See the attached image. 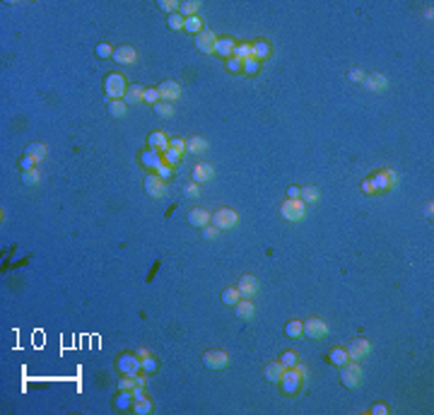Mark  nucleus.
<instances>
[{
	"label": "nucleus",
	"mask_w": 434,
	"mask_h": 415,
	"mask_svg": "<svg viewBox=\"0 0 434 415\" xmlns=\"http://www.w3.org/2000/svg\"><path fill=\"white\" fill-rule=\"evenodd\" d=\"M128 82H125V78L121 75V73H108L107 80H104V92H107L108 102L111 99H123L125 92H128Z\"/></svg>",
	"instance_id": "obj_1"
},
{
	"label": "nucleus",
	"mask_w": 434,
	"mask_h": 415,
	"mask_svg": "<svg viewBox=\"0 0 434 415\" xmlns=\"http://www.w3.org/2000/svg\"><path fill=\"white\" fill-rule=\"evenodd\" d=\"M116 369H118V374L138 377L140 372H142V360H140L135 352H123V355L116 360Z\"/></svg>",
	"instance_id": "obj_2"
},
{
	"label": "nucleus",
	"mask_w": 434,
	"mask_h": 415,
	"mask_svg": "<svg viewBox=\"0 0 434 415\" xmlns=\"http://www.w3.org/2000/svg\"><path fill=\"white\" fill-rule=\"evenodd\" d=\"M280 389H282V394H287V396H295V394H299V389H302V384H304V379L297 374L295 367H287L285 372H282V377H280Z\"/></svg>",
	"instance_id": "obj_3"
},
{
	"label": "nucleus",
	"mask_w": 434,
	"mask_h": 415,
	"mask_svg": "<svg viewBox=\"0 0 434 415\" xmlns=\"http://www.w3.org/2000/svg\"><path fill=\"white\" fill-rule=\"evenodd\" d=\"M340 382L347 386V389H357L359 384H362V367H359V362H355V360H350V362H345L340 367Z\"/></svg>",
	"instance_id": "obj_4"
},
{
	"label": "nucleus",
	"mask_w": 434,
	"mask_h": 415,
	"mask_svg": "<svg viewBox=\"0 0 434 415\" xmlns=\"http://www.w3.org/2000/svg\"><path fill=\"white\" fill-rule=\"evenodd\" d=\"M210 222L215 224L217 229H234L239 224V215H236V210H232V208H219L215 215L210 217Z\"/></svg>",
	"instance_id": "obj_5"
},
{
	"label": "nucleus",
	"mask_w": 434,
	"mask_h": 415,
	"mask_svg": "<svg viewBox=\"0 0 434 415\" xmlns=\"http://www.w3.org/2000/svg\"><path fill=\"white\" fill-rule=\"evenodd\" d=\"M304 212H307V206L302 203V201H285L282 206H280V215L287 220V222H299L302 217H304Z\"/></svg>",
	"instance_id": "obj_6"
},
{
	"label": "nucleus",
	"mask_w": 434,
	"mask_h": 415,
	"mask_svg": "<svg viewBox=\"0 0 434 415\" xmlns=\"http://www.w3.org/2000/svg\"><path fill=\"white\" fill-rule=\"evenodd\" d=\"M372 181H374V186H376V193H384V191H391V189L396 186L398 176H396L393 169H379V172L372 174Z\"/></svg>",
	"instance_id": "obj_7"
},
{
	"label": "nucleus",
	"mask_w": 434,
	"mask_h": 415,
	"mask_svg": "<svg viewBox=\"0 0 434 415\" xmlns=\"http://www.w3.org/2000/svg\"><path fill=\"white\" fill-rule=\"evenodd\" d=\"M145 191L150 198H164L167 196V181L159 179V176L152 172V174L145 176Z\"/></svg>",
	"instance_id": "obj_8"
},
{
	"label": "nucleus",
	"mask_w": 434,
	"mask_h": 415,
	"mask_svg": "<svg viewBox=\"0 0 434 415\" xmlns=\"http://www.w3.org/2000/svg\"><path fill=\"white\" fill-rule=\"evenodd\" d=\"M345 350H347V357H350V360L359 362V360H364V357L372 352V343L364 340V338H357V340H352V343H347Z\"/></svg>",
	"instance_id": "obj_9"
},
{
	"label": "nucleus",
	"mask_w": 434,
	"mask_h": 415,
	"mask_svg": "<svg viewBox=\"0 0 434 415\" xmlns=\"http://www.w3.org/2000/svg\"><path fill=\"white\" fill-rule=\"evenodd\" d=\"M236 290H239L241 300L256 297V292H258V278H256V275H241L239 283H236Z\"/></svg>",
	"instance_id": "obj_10"
},
{
	"label": "nucleus",
	"mask_w": 434,
	"mask_h": 415,
	"mask_svg": "<svg viewBox=\"0 0 434 415\" xmlns=\"http://www.w3.org/2000/svg\"><path fill=\"white\" fill-rule=\"evenodd\" d=\"M304 335L309 338H326L328 335V323L319 316H311V319L304 321Z\"/></svg>",
	"instance_id": "obj_11"
},
{
	"label": "nucleus",
	"mask_w": 434,
	"mask_h": 415,
	"mask_svg": "<svg viewBox=\"0 0 434 415\" xmlns=\"http://www.w3.org/2000/svg\"><path fill=\"white\" fill-rule=\"evenodd\" d=\"M203 362H205L208 369H224L229 365V357H227L224 350H208L203 355Z\"/></svg>",
	"instance_id": "obj_12"
},
{
	"label": "nucleus",
	"mask_w": 434,
	"mask_h": 415,
	"mask_svg": "<svg viewBox=\"0 0 434 415\" xmlns=\"http://www.w3.org/2000/svg\"><path fill=\"white\" fill-rule=\"evenodd\" d=\"M215 44H217V34L210 32V29H203V32L196 36V46H198L201 53L213 56V53H215Z\"/></svg>",
	"instance_id": "obj_13"
},
{
	"label": "nucleus",
	"mask_w": 434,
	"mask_h": 415,
	"mask_svg": "<svg viewBox=\"0 0 434 415\" xmlns=\"http://www.w3.org/2000/svg\"><path fill=\"white\" fill-rule=\"evenodd\" d=\"M159 95H162V102H176L181 97V85L176 80H164L159 85Z\"/></svg>",
	"instance_id": "obj_14"
},
{
	"label": "nucleus",
	"mask_w": 434,
	"mask_h": 415,
	"mask_svg": "<svg viewBox=\"0 0 434 415\" xmlns=\"http://www.w3.org/2000/svg\"><path fill=\"white\" fill-rule=\"evenodd\" d=\"M135 58H138V51H135L133 46H118V48H113V61H116V63L130 65V63H135Z\"/></svg>",
	"instance_id": "obj_15"
},
{
	"label": "nucleus",
	"mask_w": 434,
	"mask_h": 415,
	"mask_svg": "<svg viewBox=\"0 0 434 415\" xmlns=\"http://www.w3.org/2000/svg\"><path fill=\"white\" fill-rule=\"evenodd\" d=\"M193 181L196 184H205V181H210L213 176H215V169H213V164H208V162H198L196 167H193Z\"/></svg>",
	"instance_id": "obj_16"
},
{
	"label": "nucleus",
	"mask_w": 434,
	"mask_h": 415,
	"mask_svg": "<svg viewBox=\"0 0 434 415\" xmlns=\"http://www.w3.org/2000/svg\"><path fill=\"white\" fill-rule=\"evenodd\" d=\"M234 48H236L234 39H229V36H222V39H217V44H215V56L224 58V61H229V58L234 56Z\"/></svg>",
	"instance_id": "obj_17"
},
{
	"label": "nucleus",
	"mask_w": 434,
	"mask_h": 415,
	"mask_svg": "<svg viewBox=\"0 0 434 415\" xmlns=\"http://www.w3.org/2000/svg\"><path fill=\"white\" fill-rule=\"evenodd\" d=\"M133 403H135L133 389H118V394H116V399H113V406H116L118 411H128V408H133Z\"/></svg>",
	"instance_id": "obj_18"
},
{
	"label": "nucleus",
	"mask_w": 434,
	"mask_h": 415,
	"mask_svg": "<svg viewBox=\"0 0 434 415\" xmlns=\"http://www.w3.org/2000/svg\"><path fill=\"white\" fill-rule=\"evenodd\" d=\"M251 58H256L258 63H263L265 58H270V44L265 39H256L251 44Z\"/></svg>",
	"instance_id": "obj_19"
},
{
	"label": "nucleus",
	"mask_w": 434,
	"mask_h": 415,
	"mask_svg": "<svg viewBox=\"0 0 434 415\" xmlns=\"http://www.w3.org/2000/svg\"><path fill=\"white\" fill-rule=\"evenodd\" d=\"M140 162H142L145 169H157V167L164 162V157H162V152H157V150H152V147H147V150L140 155Z\"/></svg>",
	"instance_id": "obj_20"
},
{
	"label": "nucleus",
	"mask_w": 434,
	"mask_h": 415,
	"mask_svg": "<svg viewBox=\"0 0 434 415\" xmlns=\"http://www.w3.org/2000/svg\"><path fill=\"white\" fill-rule=\"evenodd\" d=\"M364 85L372 90V92H386V87H388V80L381 75V73H372V75H364Z\"/></svg>",
	"instance_id": "obj_21"
},
{
	"label": "nucleus",
	"mask_w": 434,
	"mask_h": 415,
	"mask_svg": "<svg viewBox=\"0 0 434 415\" xmlns=\"http://www.w3.org/2000/svg\"><path fill=\"white\" fill-rule=\"evenodd\" d=\"M210 212L205 210V208H193L191 212H188V222L193 224V227H205V224H210Z\"/></svg>",
	"instance_id": "obj_22"
},
{
	"label": "nucleus",
	"mask_w": 434,
	"mask_h": 415,
	"mask_svg": "<svg viewBox=\"0 0 434 415\" xmlns=\"http://www.w3.org/2000/svg\"><path fill=\"white\" fill-rule=\"evenodd\" d=\"M147 145H150L152 150H157V152H162V155H164V152L169 150V138H167L162 130H155V133L147 138Z\"/></svg>",
	"instance_id": "obj_23"
},
{
	"label": "nucleus",
	"mask_w": 434,
	"mask_h": 415,
	"mask_svg": "<svg viewBox=\"0 0 434 415\" xmlns=\"http://www.w3.org/2000/svg\"><path fill=\"white\" fill-rule=\"evenodd\" d=\"M208 147H210V143L203 135H193L186 140V152H191V155H203V152H208Z\"/></svg>",
	"instance_id": "obj_24"
},
{
	"label": "nucleus",
	"mask_w": 434,
	"mask_h": 415,
	"mask_svg": "<svg viewBox=\"0 0 434 415\" xmlns=\"http://www.w3.org/2000/svg\"><path fill=\"white\" fill-rule=\"evenodd\" d=\"M234 309H236V316L239 319H253V314H256V304L251 302V300H239V302L234 304Z\"/></svg>",
	"instance_id": "obj_25"
},
{
	"label": "nucleus",
	"mask_w": 434,
	"mask_h": 415,
	"mask_svg": "<svg viewBox=\"0 0 434 415\" xmlns=\"http://www.w3.org/2000/svg\"><path fill=\"white\" fill-rule=\"evenodd\" d=\"M133 413H138V415H147V413H152V401L147 399L145 394H140V396H135V403H133V408H130Z\"/></svg>",
	"instance_id": "obj_26"
},
{
	"label": "nucleus",
	"mask_w": 434,
	"mask_h": 415,
	"mask_svg": "<svg viewBox=\"0 0 434 415\" xmlns=\"http://www.w3.org/2000/svg\"><path fill=\"white\" fill-rule=\"evenodd\" d=\"M285 369H287V367H285L280 360H278V362H270V365L265 367V379H268V382H273V384H278Z\"/></svg>",
	"instance_id": "obj_27"
},
{
	"label": "nucleus",
	"mask_w": 434,
	"mask_h": 415,
	"mask_svg": "<svg viewBox=\"0 0 434 415\" xmlns=\"http://www.w3.org/2000/svg\"><path fill=\"white\" fill-rule=\"evenodd\" d=\"M108 113L113 118H123L125 113H128V104H125L123 99H111L108 102Z\"/></svg>",
	"instance_id": "obj_28"
},
{
	"label": "nucleus",
	"mask_w": 434,
	"mask_h": 415,
	"mask_svg": "<svg viewBox=\"0 0 434 415\" xmlns=\"http://www.w3.org/2000/svg\"><path fill=\"white\" fill-rule=\"evenodd\" d=\"M328 360H330L335 367H342L345 362H350V357H347V350H345V348H330Z\"/></svg>",
	"instance_id": "obj_29"
},
{
	"label": "nucleus",
	"mask_w": 434,
	"mask_h": 415,
	"mask_svg": "<svg viewBox=\"0 0 434 415\" xmlns=\"http://www.w3.org/2000/svg\"><path fill=\"white\" fill-rule=\"evenodd\" d=\"M184 29L186 32H191V34H198L205 29V24H203V17L201 15H193V17H186V24H184Z\"/></svg>",
	"instance_id": "obj_30"
},
{
	"label": "nucleus",
	"mask_w": 434,
	"mask_h": 415,
	"mask_svg": "<svg viewBox=\"0 0 434 415\" xmlns=\"http://www.w3.org/2000/svg\"><path fill=\"white\" fill-rule=\"evenodd\" d=\"M198 12H201V2L198 0H186V2L179 5V15H184V17H193V15H198Z\"/></svg>",
	"instance_id": "obj_31"
},
{
	"label": "nucleus",
	"mask_w": 434,
	"mask_h": 415,
	"mask_svg": "<svg viewBox=\"0 0 434 415\" xmlns=\"http://www.w3.org/2000/svg\"><path fill=\"white\" fill-rule=\"evenodd\" d=\"M285 333H287V338H299V335H304V321H299V319L287 321Z\"/></svg>",
	"instance_id": "obj_32"
},
{
	"label": "nucleus",
	"mask_w": 434,
	"mask_h": 415,
	"mask_svg": "<svg viewBox=\"0 0 434 415\" xmlns=\"http://www.w3.org/2000/svg\"><path fill=\"white\" fill-rule=\"evenodd\" d=\"M142 92H145V87H128V92H125L123 102L128 104V106H133V104H140V102H142Z\"/></svg>",
	"instance_id": "obj_33"
},
{
	"label": "nucleus",
	"mask_w": 434,
	"mask_h": 415,
	"mask_svg": "<svg viewBox=\"0 0 434 415\" xmlns=\"http://www.w3.org/2000/svg\"><path fill=\"white\" fill-rule=\"evenodd\" d=\"M24 152H27V155H31V157H36V160H44V157L48 155V147L44 143H29Z\"/></svg>",
	"instance_id": "obj_34"
},
{
	"label": "nucleus",
	"mask_w": 434,
	"mask_h": 415,
	"mask_svg": "<svg viewBox=\"0 0 434 415\" xmlns=\"http://www.w3.org/2000/svg\"><path fill=\"white\" fill-rule=\"evenodd\" d=\"M319 201V189L316 186H304L302 189V203L309 206V203H316Z\"/></svg>",
	"instance_id": "obj_35"
},
{
	"label": "nucleus",
	"mask_w": 434,
	"mask_h": 415,
	"mask_svg": "<svg viewBox=\"0 0 434 415\" xmlns=\"http://www.w3.org/2000/svg\"><path fill=\"white\" fill-rule=\"evenodd\" d=\"M142 102H147V104H152V106H155L157 102H162L159 87H145V92H142Z\"/></svg>",
	"instance_id": "obj_36"
},
{
	"label": "nucleus",
	"mask_w": 434,
	"mask_h": 415,
	"mask_svg": "<svg viewBox=\"0 0 434 415\" xmlns=\"http://www.w3.org/2000/svg\"><path fill=\"white\" fill-rule=\"evenodd\" d=\"M239 300H241V295H239V290L236 288H227L224 292H222V302L227 304V307H234Z\"/></svg>",
	"instance_id": "obj_37"
},
{
	"label": "nucleus",
	"mask_w": 434,
	"mask_h": 415,
	"mask_svg": "<svg viewBox=\"0 0 434 415\" xmlns=\"http://www.w3.org/2000/svg\"><path fill=\"white\" fill-rule=\"evenodd\" d=\"M155 111L159 113L162 118H171V116H174V104H171V102H157Z\"/></svg>",
	"instance_id": "obj_38"
},
{
	"label": "nucleus",
	"mask_w": 434,
	"mask_h": 415,
	"mask_svg": "<svg viewBox=\"0 0 434 415\" xmlns=\"http://www.w3.org/2000/svg\"><path fill=\"white\" fill-rule=\"evenodd\" d=\"M167 24H169V29L179 32V29H184V24H186V17H184V15H179V12H174V15H169Z\"/></svg>",
	"instance_id": "obj_39"
},
{
	"label": "nucleus",
	"mask_w": 434,
	"mask_h": 415,
	"mask_svg": "<svg viewBox=\"0 0 434 415\" xmlns=\"http://www.w3.org/2000/svg\"><path fill=\"white\" fill-rule=\"evenodd\" d=\"M22 181L27 184V186H36L39 184V169L34 167V169H24L22 172Z\"/></svg>",
	"instance_id": "obj_40"
},
{
	"label": "nucleus",
	"mask_w": 434,
	"mask_h": 415,
	"mask_svg": "<svg viewBox=\"0 0 434 415\" xmlns=\"http://www.w3.org/2000/svg\"><path fill=\"white\" fill-rule=\"evenodd\" d=\"M280 362H282L285 367H295L297 362H299V355H297L295 350H285L280 355Z\"/></svg>",
	"instance_id": "obj_41"
},
{
	"label": "nucleus",
	"mask_w": 434,
	"mask_h": 415,
	"mask_svg": "<svg viewBox=\"0 0 434 415\" xmlns=\"http://www.w3.org/2000/svg\"><path fill=\"white\" fill-rule=\"evenodd\" d=\"M258 70H261V63L256 58H248V61L241 63V73H246V75H256Z\"/></svg>",
	"instance_id": "obj_42"
},
{
	"label": "nucleus",
	"mask_w": 434,
	"mask_h": 415,
	"mask_svg": "<svg viewBox=\"0 0 434 415\" xmlns=\"http://www.w3.org/2000/svg\"><path fill=\"white\" fill-rule=\"evenodd\" d=\"M234 56H236L239 61H248V58H251V44H236Z\"/></svg>",
	"instance_id": "obj_43"
},
{
	"label": "nucleus",
	"mask_w": 434,
	"mask_h": 415,
	"mask_svg": "<svg viewBox=\"0 0 434 415\" xmlns=\"http://www.w3.org/2000/svg\"><path fill=\"white\" fill-rule=\"evenodd\" d=\"M162 157H164V162H167V164H169V167H176V164H179V162L184 160V155H179V152H176V150H167V152H164V155H162Z\"/></svg>",
	"instance_id": "obj_44"
},
{
	"label": "nucleus",
	"mask_w": 434,
	"mask_h": 415,
	"mask_svg": "<svg viewBox=\"0 0 434 415\" xmlns=\"http://www.w3.org/2000/svg\"><path fill=\"white\" fill-rule=\"evenodd\" d=\"M157 367H159V362H157L152 355L142 357V372H145V374H152V372H157Z\"/></svg>",
	"instance_id": "obj_45"
},
{
	"label": "nucleus",
	"mask_w": 434,
	"mask_h": 415,
	"mask_svg": "<svg viewBox=\"0 0 434 415\" xmlns=\"http://www.w3.org/2000/svg\"><path fill=\"white\" fill-rule=\"evenodd\" d=\"M155 174L159 176V179H164V181H169L171 174H174V167H169L167 162H162V164H159V167L155 169Z\"/></svg>",
	"instance_id": "obj_46"
},
{
	"label": "nucleus",
	"mask_w": 434,
	"mask_h": 415,
	"mask_svg": "<svg viewBox=\"0 0 434 415\" xmlns=\"http://www.w3.org/2000/svg\"><path fill=\"white\" fill-rule=\"evenodd\" d=\"M179 5H181V2H176V0H159V10H164V12H169V15L179 12Z\"/></svg>",
	"instance_id": "obj_47"
},
{
	"label": "nucleus",
	"mask_w": 434,
	"mask_h": 415,
	"mask_svg": "<svg viewBox=\"0 0 434 415\" xmlns=\"http://www.w3.org/2000/svg\"><path fill=\"white\" fill-rule=\"evenodd\" d=\"M36 157H31V155H27V152H24V155H22V157H19V169H22V172H24V169H34V167H36Z\"/></svg>",
	"instance_id": "obj_48"
},
{
	"label": "nucleus",
	"mask_w": 434,
	"mask_h": 415,
	"mask_svg": "<svg viewBox=\"0 0 434 415\" xmlns=\"http://www.w3.org/2000/svg\"><path fill=\"white\" fill-rule=\"evenodd\" d=\"M201 184H196V181H191V184H186L184 186V193H186V198H198L201 196V189H198Z\"/></svg>",
	"instance_id": "obj_49"
},
{
	"label": "nucleus",
	"mask_w": 434,
	"mask_h": 415,
	"mask_svg": "<svg viewBox=\"0 0 434 415\" xmlns=\"http://www.w3.org/2000/svg\"><path fill=\"white\" fill-rule=\"evenodd\" d=\"M97 56H99V58H113V48L102 41V44L97 46Z\"/></svg>",
	"instance_id": "obj_50"
},
{
	"label": "nucleus",
	"mask_w": 434,
	"mask_h": 415,
	"mask_svg": "<svg viewBox=\"0 0 434 415\" xmlns=\"http://www.w3.org/2000/svg\"><path fill=\"white\" fill-rule=\"evenodd\" d=\"M359 189H362V193H364V196H374V193H376V186H374L372 176H369V179H364V181L359 184Z\"/></svg>",
	"instance_id": "obj_51"
},
{
	"label": "nucleus",
	"mask_w": 434,
	"mask_h": 415,
	"mask_svg": "<svg viewBox=\"0 0 434 415\" xmlns=\"http://www.w3.org/2000/svg\"><path fill=\"white\" fill-rule=\"evenodd\" d=\"M169 147H171V150H176L179 155H186V140H181V138H174V140H169Z\"/></svg>",
	"instance_id": "obj_52"
},
{
	"label": "nucleus",
	"mask_w": 434,
	"mask_h": 415,
	"mask_svg": "<svg viewBox=\"0 0 434 415\" xmlns=\"http://www.w3.org/2000/svg\"><path fill=\"white\" fill-rule=\"evenodd\" d=\"M217 234H219V229H217L215 224H205L203 227V237L205 239H217Z\"/></svg>",
	"instance_id": "obj_53"
},
{
	"label": "nucleus",
	"mask_w": 434,
	"mask_h": 415,
	"mask_svg": "<svg viewBox=\"0 0 434 415\" xmlns=\"http://www.w3.org/2000/svg\"><path fill=\"white\" fill-rule=\"evenodd\" d=\"M241 63H244V61H239L236 56H232V58L227 61V70H229V73H241Z\"/></svg>",
	"instance_id": "obj_54"
},
{
	"label": "nucleus",
	"mask_w": 434,
	"mask_h": 415,
	"mask_svg": "<svg viewBox=\"0 0 434 415\" xmlns=\"http://www.w3.org/2000/svg\"><path fill=\"white\" fill-rule=\"evenodd\" d=\"M364 75H367V73H364V70H359V68H352V70L347 73V78H350L352 82H362V80H364Z\"/></svg>",
	"instance_id": "obj_55"
},
{
	"label": "nucleus",
	"mask_w": 434,
	"mask_h": 415,
	"mask_svg": "<svg viewBox=\"0 0 434 415\" xmlns=\"http://www.w3.org/2000/svg\"><path fill=\"white\" fill-rule=\"evenodd\" d=\"M287 198L290 201H302V189L299 186H290L287 189Z\"/></svg>",
	"instance_id": "obj_56"
},
{
	"label": "nucleus",
	"mask_w": 434,
	"mask_h": 415,
	"mask_svg": "<svg viewBox=\"0 0 434 415\" xmlns=\"http://www.w3.org/2000/svg\"><path fill=\"white\" fill-rule=\"evenodd\" d=\"M388 408L384 406V403H376V406H372V415H386Z\"/></svg>",
	"instance_id": "obj_57"
},
{
	"label": "nucleus",
	"mask_w": 434,
	"mask_h": 415,
	"mask_svg": "<svg viewBox=\"0 0 434 415\" xmlns=\"http://www.w3.org/2000/svg\"><path fill=\"white\" fill-rule=\"evenodd\" d=\"M295 369H297V374H299V377H302V379L307 382V377H309V374H307V367H304L302 362H297V365H295Z\"/></svg>",
	"instance_id": "obj_58"
},
{
	"label": "nucleus",
	"mask_w": 434,
	"mask_h": 415,
	"mask_svg": "<svg viewBox=\"0 0 434 415\" xmlns=\"http://www.w3.org/2000/svg\"><path fill=\"white\" fill-rule=\"evenodd\" d=\"M432 215H434V206L427 203V206H425V217H432Z\"/></svg>",
	"instance_id": "obj_59"
},
{
	"label": "nucleus",
	"mask_w": 434,
	"mask_h": 415,
	"mask_svg": "<svg viewBox=\"0 0 434 415\" xmlns=\"http://www.w3.org/2000/svg\"><path fill=\"white\" fill-rule=\"evenodd\" d=\"M135 355H138L140 360H142V357H147V355H150V352L145 350V348H140V350H138V352H135Z\"/></svg>",
	"instance_id": "obj_60"
}]
</instances>
